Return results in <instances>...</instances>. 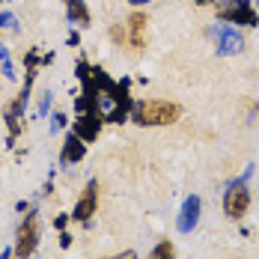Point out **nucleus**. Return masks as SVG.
Masks as SVG:
<instances>
[{
  "mask_svg": "<svg viewBox=\"0 0 259 259\" xmlns=\"http://www.w3.org/2000/svg\"><path fill=\"white\" fill-rule=\"evenodd\" d=\"M182 116V107L176 102H158V99H143V102L131 104V122H137L140 128H152V125H173Z\"/></svg>",
  "mask_w": 259,
  "mask_h": 259,
  "instance_id": "f257e3e1",
  "label": "nucleus"
},
{
  "mask_svg": "<svg viewBox=\"0 0 259 259\" xmlns=\"http://www.w3.org/2000/svg\"><path fill=\"white\" fill-rule=\"evenodd\" d=\"M39 238H42V224H39V211L30 208L24 218V224L18 227L15 233V244H12V253L18 259H30L39 247Z\"/></svg>",
  "mask_w": 259,
  "mask_h": 259,
  "instance_id": "f03ea898",
  "label": "nucleus"
},
{
  "mask_svg": "<svg viewBox=\"0 0 259 259\" xmlns=\"http://www.w3.org/2000/svg\"><path fill=\"white\" fill-rule=\"evenodd\" d=\"M218 18L224 24H241V27H256L259 15L253 9L250 0H227V3H218Z\"/></svg>",
  "mask_w": 259,
  "mask_h": 259,
  "instance_id": "7ed1b4c3",
  "label": "nucleus"
},
{
  "mask_svg": "<svg viewBox=\"0 0 259 259\" xmlns=\"http://www.w3.org/2000/svg\"><path fill=\"white\" fill-rule=\"evenodd\" d=\"M250 208V191H247V182L244 179H235L227 185L224 191V214L230 221H241Z\"/></svg>",
  "mask_w": 259,
  "mask_h": 259,
  "instance_id": "20e7f679",
  "label": "nucleus"
},
{
  "mask_svg": "<svg viewBox=\"0 0 259 259\" xmlns=\"http://www.w3.org/2000/svg\"><path fill=\"white\" fill-rule=\"evenodd\" d=\"M211 36H214V48H218V54H221V57L238 54L241 48H244V39H241V33H238L235 27L224 24V21L211 27Z\"/></svg>",
  "mask_w": 259,
  "mask_h": 259,
  "instance_id": "39448f33",
  "label": "nucleus"
},
{
  "mask_svg": "<svg viewBox=\"0 0 259 259\" xmlns=\"http://www.w3.org/2000/svg\"><path fill=\"white\" fill-rule=\"evenodd\" d=\"M96 208H99V182L90 179L87 188H83V194H80V200L75 203V208H72V221L87 224V221L96 214Z\"/></svg>",
  "mask_w": 259,
  "mask_h": 259,
  "instance_id": "423d86ee",
  "label": "nucleus"
},
{
  "mask_svg": "<svg viewBox=\"0 0 259 259\" xmlns=\"http://www.w3.org/2000/svg\"><path fill=\"white\" fill-rule=\"evenodd\" d=\"M102 125H104V113L102 110H83L78 113V119H75V134H78L83 143H93L99 134H102Z\"/></svg>",
  "mask_w": 259,
  "mask_h": 259,
  "instance_id": "0eeeda50",
  "label": "nucleus"
},
{
  "mask_svg": "<svg viewBox=\"0 0 259 259\" xmlns=\"http://www.w3.org/2000/svg\"><path fill=\"white\" fill-rule=\"evenodd\" d=\"M200 208H203V203H200V197H188L185 203H182V211H179V221H176V227H179V233H194L197 230V224H200Z\"/></svg>",
  "mask_w": 259,
  "mask_h": 259,
  "instance_id": "6e6552de",
  "label": "nucleus"
},
{
  "mask_svg": "<svg viewBox=\"0 0 259 259\" xmlns=\"http://www.w3.org/2000/svg\"><path fill=\"white\" fill-rule=\"evenodd\" d=\"M83 155H87V143H83V140H80L78 134L72 131V134L66 137L63 149H60V164H63V167H72V164L83 161Z\"/></svg>",
  "mask_w": 259,
  "mask_h": 259,
  "instance_id": "1a4fd4ad",
  "label": "nucleus"
},
{
  "mask_svg": "<svg viewBox=\"0 0 259 259\" xmlns=\"http://www.w3.org/2000/svg\"><path fill=\"white\" fill-rule=\"evenodd\" d=\"M146 24H149V18L143 12H131L128 15V39H131V48H137V51H143V45H146Z\"/></svg>",
  "mask_w": 259,
  "mask_h": 259,
  "instance_id": "9d476101",
  "label": "nucleus"
},
{
  "mask_svg": "<svg viewBox=\"0 0 259 259\" xmlns=\"http://www.w3.org/2000/svg\"><path fill=\"white\" fill-rule=\"evenodd\" d=\"M66 15H69V21L78 27H90V9H87V3L83 0H66Z\"/></svg>",
  "mask_w": 259,
  "mask_h": 259,
  "instance_id": "9b49d317",
  "label": "nucleus"
},
{
  "mask_svg": "<svg viewBox=\"0 0 259 259\" xmlns=\"http://www.w3.org/2000/svg\"><path fill=\"white\" fill-rule=\"evenodd\" d=\"M146 259H176V247H173V241H167V238L158 241L155 247L149 250V256Z\"/></svg>",
  "mask_w": 259,
  "mask_h": 259,
  "instance_id": "f8f14e48",
  "label": "nucleus"
},
{
  "mask_svg": "<svg viewBox=\"0 0 259 259\" xmlns=\"http://www.w3.org/2000/svg\"><path fill=\"white\" fill-rule=\"evenodd\" d=\"M0 72H3V78L15 80V66H12V57H9V48L0 42Z\"/></svg>",
  "mask_w": 259,
  "mask_h": 259,
  "instance_id": "ddd939ff",
  "label": "nucleus"
},
{
  "mask_svg": "<svg viewBox=\"0 0 259 259\" xmlns=\"http://www.w3.org/2000/svg\"><path fill=\"white\" fill-rule=\"evenodd\" d=\"M0 27H9V30H18V21L12 12H0Z\"/></svg>",
  "mask_w": 259,
  "mask_h": 259,
  "instance_id": "4468645a",
  "label": "nucleus"
},
{
  "mask_svg": "<svg viewBox=\"0 0 259 259\" xmlns=\"http://www.w3.org/2000/svg\"><path fill=\"white\" fill-rule=\"evenodd\" d=\"M51 102H54L51 90H48V93H42V102H39V116H45V113H48V107H51Z\"/></svg>",
  "mask_w": 259,
  "mask_h": 259,
  "instance_id": "2eb2a0df",
  "label": "nucleus"
},
{
  "mask_svg": "<svg viewBox=\"0 0 259 259\" xmlns=\"http://www.w3.org/2000/svg\"><path fill=\"white\" fill-rule=\"evenodd\" d=\"M69 221H72V214H57V218H54V230H60V233H63V230L69 227Z\"/></svg>",
  "mask_w": 259,
  "mask_h": 259,
  "instance_id": "dca6fc26",
  "label": "nucleus"
},
{
  "mask_svg": "<svg viewBox=\"0 0 259 259\" xmlns=\"http://www.w3.org/2000/svg\"><path fill=\"white\" fill-rule=\"evenodd\" d=\"M63 125H66V113H54V116H51V128L60 131Z\"/></svg>",
  "mask_w": 259,
  "mask_h": 259,
  "instance_id": "f3484780",
  "label": "nucleus"
},
{
  "mask_svg": "<svg viewBox=\"0 0 259 259\" xmlns=\"http://www.w3.org/2000/svg\"><path fill=\"white\" fill-rule=\"evenodd\" d=\"M69 244H72V235H69V233H66V230H63V233H60V247L66 250Z\"/></svg>",
  "mask_w": 259,
  "mask_h": 259,
  "instance_id": "a211bd4d",
  "label": "nucleus"
},
{
  "mask_svg": "<svg viewBox=\"0 0 259 259\" xmlns=\"http://www.w3.org/2000/svg\"><path fill=\"white\" fill-rule=\"evenodd\" d=\"M110 259H137V253L134 250H122V253H116V256H110Z\"/></svg>",
  "mask_w": 259,
  "mask_h": 259,
  "instance_id": "6ab92c4d",
  "label": "nucleus"
},
{
  "mask_svg": "<svg viewBox=\"0 0 259 259\" xmlns=\"http://www.w3.org/2000/svg\"><path fill=\"white\" fill-rule=\"evenodd\" d=\"M15 253H12V247H6V250H0V259H12Z\"/></svg>",
  "mask_w": 259,
  "mask_h": 259,
  "instance_id": "aec40b11",
  "label": "nucleus"
},
{
  "mask_svg": "<svg viewBox=\"0 0 259 259\" xmlns=\"http://www.w3.org/2000/svg\"><path fill=\"white\" fill-rule=\"evenodd\" d=\"M15 208H18V211H30V203H27V200H21V203H18Z\"/></svg>",
  "mask_w": 259,
  "mask_h": 259,
  "instance_id": "412c9836",
  "label": "nucleus"
},
{
  "mask_svg": "<svg viewBox=\"0 0 259 259\" xmlns=\"http://www.w3.org/2000/svg\"><path fill=\"white\" fill-rule=\"evenodd\" d=\"M131 6H146V3H152V0H128Z\"/></svg>",
  "mask_w": 259,
  "mask_h": 259,
  "instance_id": "4be33fe9",
  "label": "nucleus"
},
{
  "mask_svg": "<svg viewBox=\"0 0 259 259\" xmlns=\"http://www.w3.org/2000/svg\"><path fill=\"white\" fill-rule=\"evenodd\" d=\"M30 259H39V256H36V253H33V256H30Z\"/></svg>",
  "mask_w": 259,
  "mask_h": 259,
  "instance_id": "5701e85b",
  "label": "nucleus"
},
{
  "mask_svg": "<svg viewBox=\"0 0 259 259\" xmlns=\"http://www.w3.org/2000/svg\"><path fill=\"white\" fill-rule=\"evenodd\" d=\"M218 3H227V0H218Z\"/></svg>",
  "mask_w": 259,
  "mask_h": 259,
  "instance_id": "b1692460",
  "label": "nucleus"
},
{
  "mask_svg": "<svg viewBox=\"0 0 259 259\" xmlns=\"http://www.w3.org/2000/svg\"><path fill=\"white\" fill-rule=\"evenodd\" d=\"M256 3H259V0H256Z\"/></svg>",
  "mask_w": 259,
  "mask_h": 259,
  "instance_id": "393cba45",
  "label": "nucleus"
}]
</instances>
